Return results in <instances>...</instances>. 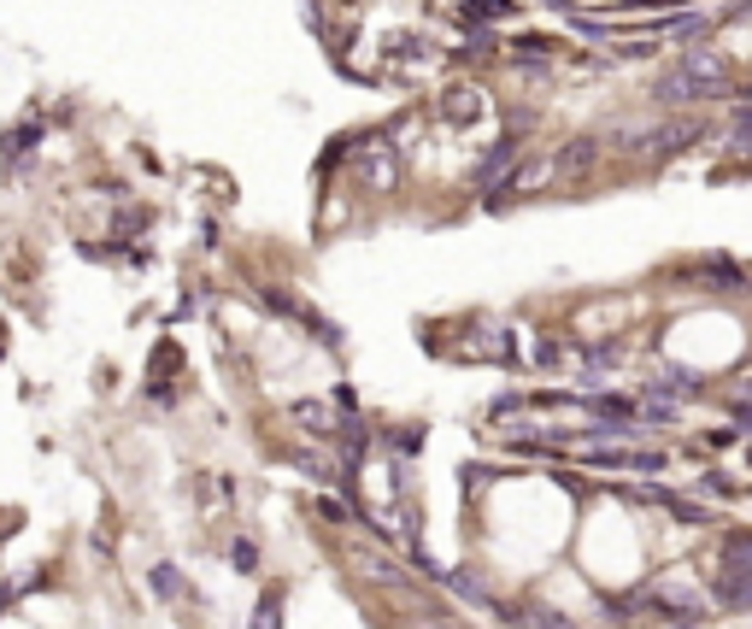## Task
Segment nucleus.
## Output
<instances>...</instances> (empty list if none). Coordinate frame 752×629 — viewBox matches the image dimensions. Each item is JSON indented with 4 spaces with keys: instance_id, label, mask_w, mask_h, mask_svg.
I'll return each instance as SVG.
<instances>
[{
    "instance_id": "obj_1",
    "label": "nucleus",
    "mask_w": 752,
    "mask_h": 629,
    "mask_svg": "<svg viewBox=\"0 0 752 629\" xmlns=\"http://www.w3.org/2000/svg\"><path fill=\"white\" fill-rule=\"evenodd\" d=\"M717 600L723 606H752V536L723 541V565H717Z\"/></svg>"
},
{
    "instance_id": "obj_2",
    "label": "nucleus",
    "mask_w": 752,
    "mask_h": 629,
    "mask_svg": "<svg viewBox=\"0 0 752 629\" xmlns=\"http://www.w3.org/2000/svg\"><path fill=\"white\" fill-rule=\"evenodd\" d=\"M511 153H518V142H494V153L476 165V183H494V177H500V165L511 159Z\"/></svg>"
}]
</instances>
